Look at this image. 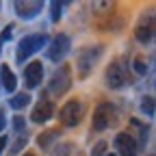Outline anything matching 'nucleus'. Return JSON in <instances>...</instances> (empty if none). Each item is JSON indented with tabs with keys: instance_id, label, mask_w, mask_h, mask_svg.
I'll list each match as a JSON object with an SVG mask.
<instances>
[{
	"instance_id": "obj_22",
	"label": "nucleus",
	"mask_w": 156,
	"mask_h": 156,
	"mask_svg": "<svg viewBox=\"0 0 156 156\" xmlns=\"http://www.w3.org/2000/svg\"><path fill=\"white\" fill-rule=\"evenodd\" d=\"M111 2H95V11L98 13H102V11H111Z\"/></svg>"
},
{
	"instance_id": "obj_27",
	"label": "nucleus",
	"mask_w": 156,
	"mask_h": 156,
	"mask_svg": "<svg viewBox=\"0 0 156 156\" xmlns=\"http://www.w3.org/2000/svg\"><path fill=\"white\" fill-rule=\"evenodd\" d=\"M24 156H37V154H33V152H28V154H24Z\"/></svg>"
},
{
	"instance_id": "obj_19",
	"label": "nucleus",
	"mask_w": 156,
	"mask_h": 156,
	"mask_svg": "<svg viewBox=\"0 0 156 156\" xmlns=\"http://www.w3.org/2000/svg\"><path fill=\"white\" fill-rule=\"evenodd\" d=\"M106 141H98L95 143V147L91 150V156H104V152H106Z\"/></svg>"
},
{
	"instance_id": "obj_23",
	"label": "nucleus",
	"mask_w": 156,
	"mask_h": 156,
	"mask_svg": "<svg viewBox=\"0 0 156 156\" xmlns=\"http://www.w3.org/2000/svg\"><path fill=\"white\" fill-rule=\"evenodd\" d=\"M24 145H26V136H24V139H17V141H15V145H11V152H20Z\"/></svg>"
},
{
	"instance_id": "obj_11",
	"label": "nucleus",
	"mask_w": 156,
	"mask_h": 156,
	"mask_svg": "<svg viewBox=\"0 0 156 156\" xmlns=\"http://www.w3.org/2000/svg\"><path fill=\"white\" fill-rule=\"evenodd\" d=\"M44 9V2L41 0H35V2H15V11L20 17H24V20H30L35 15H39Z\"/></svg>"
},
{
	"instance_id": "obj_3",
	"label": "nucleus",
	"mask_w": 156,
	"mask_h": 156,
	"mask_svg": "<svg viewBox=\"0 0 156 156\" xmlns=\"http://www.w3.org/2000/svg\"><path fill=\"white\" fill-rule=\"evenodd\" d=\"M126 83H128V65H126V61L117 58L106 67V85L111 89H119Z\"/></svg>"
},
{
	"instance_id": "obj_16",
	"label": "nucleus",
	"mask_w": 156,
	"mask_h": 156,
	"mask_svg": "<svg viewBox=\"0 0 156 156\" xmlns=\"http://www.w3.org/2000/svg\"><path fill=\"white\" fill-rule=\"evenodd\" d=\"M141 108H143V113H145V115H150V117L154 115V108H156V104H154V100H152L150 95L141 100Z\"/></svg>"
},
{
	"instance_id": "obj_8",
	"label": "nucleus",
	"mask_w": 156,
	"mask_h": 156,
	"mask_svg": "<svg viewBox=\"0 0 156 156\" xmlns=\"http://www.w3.org/2000/svg\"><path fill=\"white\" fill-rule=\"evenodd\" d=\"M41 78H44V65L39 61H33V63L26 65V69H24V85L28 89L39 87L41 85Z\"/></svg>"
},
{
	"instance_id": "obj_1",
	"label": "nucleus",
	"mask_w": 156,
	"mask_h": 156,
	"mask_svg": "<svg viewBox=\"0 0 156 156\" xmlns=\"http://www.w3.org/2000/svg\"><path fill=\"white\" fill-rule=\"evenodd\" d=\"M48 41V35L37 33V35H26L17 46V63H24V58L33 56L37 50H41Z\"/></svg>"
},
{
	"instance_id": "obj_6",
	"label": "nucleus",
	"mask_w": 156,
	"mask_h": 156,
	"mask_svg": "<svg viewBox=\"0 0 156 156\" xmlns=\"http://www.w3.org/2000/svg\"><path fill=\"white\" fill-rule=\"evenodd\" d=\"M72 69H69V65H63L58 72H54V76H52V80H50V91L54 93V95H63L69 87H72Z\"/></svg>"
},
{
	"instance_id": "obj_14",
	"label": "nucleus",
	"mask_w": 156,
	"mask_h": 156,
	"mask_svg": "<svg viewBox=\"0 0 156 156\" xmlns=\"http://www.w3.org/2000/svg\"><path fill=\"white\" fill-rule=\"evenodd\" d=\"M9 104H11V108H24V106H28L30 104V93H17L15 98L9 100Z\"/></svg>"
},
{
	"instance_id": "obj_21",
	"label": "nucleus",
	"mask_w": 156,
	"mask_h": 156,
	"mask_svg": "<svg viewBox=\"0 0 156 156\" xmlns=\"http://www.w3.org/2000/svg\"><path fill=\"white\" fill-rule=\"evenodd\" d=\"M132 67H134L136 74H145V72H147V65L141 61V58H134V61H132Z\"/></svg>"
},
{
	"instance_id": "obj_4",
	"label": "nucleus",
	"mask_w": 156,
	"mask_h": 156,
	"mask_svg": "<svg viewBox=\"0 0 156 156\" xmlns=\"http://www.w3.org/2000/svg\"><path fill=\"white\" fill-rule=\"evenodd\" d=\"M80 117H83V106L78 100H69L63 104V108L58 111V119H61L63 126L67 128H74L78 122H80Z\"/></svg>"
},
{
	"instance_id": "obj_12",
	"label": "nucleus",
	"mask_w": 156,
	"mask_h": 156,
	"mask_svg": "<svg viewBox=\"0 0 156 156\" xmlns=\"http://www.w3.org/2000/svg\"><path fill=\"white\" fill-rule=\"evenodd\" d=\"M0 78H2V87H5L9 93H13L15 87H17V80H15L13 72L9 69V65H0Z\"/></svg>"
},
{
	"instance_id": "obj_2",
	"label": "nucleus",
	"mask_w": 156,
	"mask_h": 156,
	"mask_svg": "<svg viewBox=\"0 0 156 156\" xmlns=\"http://www.w3.org/2000/svg\"><path fill=\"white\" fill-rule=\"evenodd\" d=\"M102 54V46H89V48H83L78 52V58H76V65H78V74L80 78H87L93 69V65L98 63V58Z\"/></svg>"
},
{
	"instance_id": "obj_25",
	"label": "nucleus",
	"mask_w": 156,
	"mask_h": 156,
	"mask_svg": "<svg viewBox=\"0 0 156 156\" xmlns=\"http://www.w3.org/2000/svg\"><path fill=\"white\" fill-rule=\"evenodd\" d=\"M2 128H5V111L0 108V130H2Z\"/></svg>"
},
{
	"instance_id": "obj_7",
	"label": "nucleus",
	"mask_w": 156,
	"mask_h": 156,
	"mask_svg": "<svg viewBox=\"0 0 156 156\" xmlns=\"http://www.w3.org/2000/svg\"><path fill=\"white\" fill-rule=\"evenodd\" d=\"M69 50V37L67 35H56L48 48V58L50 61H61Z\"/></svg>"
},
{
	"instance_id": "obj_20",
	"label": "nucleus",
	"mask_w": 156,
	"mask_h": 156,
	"mask_svg": "<svg viewBox=\"0 0 156 156\" xmlns=\"http://www.w3.org/2000/svg\"><path fill=\"white\" fill-rule=\"evenodd\" d=\"M13 128H15L17 132L26 128V119H24V117H22V115H15V117H13Z\"/></svg>"
},
{
	"instance_id": "obj_9",
	"label": "nucleus",
	"mask_w": 156,
	"mask_h": 156,
	"mask_svg": "<svg viewBox=\"0 0 156 156\" xmlns=\"http://www.w3.org/2000/svg\"><path fill=\"white\" fill-rule=\"evenodd\" d=\"M115 145L119 150V156H136V141L128 132H119L115 136Z\"/></svg>"
},
{
	"instance_id": "obj_17",
	"label": "nucleus",
	"mask_w": 156,
	"mask_h": 156,
	"mask_svg": "<svg viewBox=\"0 0 156 156\" xmlns=\"http://www.w3.org/2000/svg\"><path fill=\"white\" fill-rule=\"evenodd\" d=\"M52 156H72V143H63V145H58Z\"/></svg>"
},
{
	"instance_id": "obj_15",
	"label": "nucleus",
	"mask_w": 156,
	"mask_h": 156,
	"mask_svg": "<svg viewBox=\"0 0 156 156\" xmlns=\"http://www.w3.org/2000/svg\"><path fill=\"white\" fill-rule=\"evenodd\" d=\"M134 37H136V41H141V44H147L150 41V37H152V28H147V26H136L134 28Z\"/></svg>"
},
{
	"instance_id": "obj_18",
	"label": "nucleus",
	"mask_w": 156,
	"mask_h": 156,
	"mask_svg": "<svg viewBox=\"0 0 156 156\" xmlns=\"http://www.w3.org/2000/svg\"><path fill=\"white\" fill-rule=\"evenodd\" d=\"M50 17H52V22H58V20H61V5L58 2L50 5Z\"/></svg>"
},
{
	"instance_id": "obj_24",
	"label": "nucleus",
	"mask_w": 156,
	"mask_h": 156,
	"mask_svg": "<svg viewBox=\"0 0 156 156\" xmlns=\"http://www.w3.org/2000/svg\"><path fill=\"white\" fill-rule=\"evenodd\" d=\"M11 33H13V28L7 26V28L2 30V35H0V41H9V39H11Z\"/></svg>"
},
{
	"instance_id": "obj_26",
	"label": "nucleus",
	"mask_w": 156,
	"mask_h": 156,
	"mask_svg": "<svg viewBox=\"0 0 156 156\" xmlns=\"http://www.w3.org/2000/svg\"><path fill=\"white\" fill-rule=\"evenodd\" d=\"M5 145H7V136H0V154H2Z\"/></svg>"
},
{
	"instance_id": "obj_28",
	"label": "nucleus",
	"mask_w": 156,
	"mask_h": 156,
	"mask_svg": "<svg viewBox=\"0 0 156 156\" xmlns=\"http://www.w3.org/2000/svg\"><path fill=\"white\" fill-rule=\"evenodd\" d=\"M104 156H115V154H113V152H111V154H104Z\"/></svg>"
},
{
	"instance_id": "obj_13",
	"label": "nucleus",
	"mask_w": 156,
	"mask_h": 156,
	"mask_svg": "<svg viewBox=\"0 0 156 156\" xmlns=\"http://www.w3.org/2000/svg\"><path fill=\"white\" fill-rule=\"evenodd\" d=\"M58 134H61V132H58L56 128L41 132V134L37 136V143H39V147H50V145H52V143H54V141L58 139Z\"/></svg>"
},
{
	"instance_id": "obj_5",
	"label": "nucleus",
	"mask_w": 156,
	"mask_h": 156,
	"mask_svg": "<svg viewBox=\"0 0 156 156\" xmlns=\"http://www.w3.org/2000/svg\"><path fill=\"white\" fill-rule=\"evenodd\" d=\"M111 119H113V104L108 102H102L98 104V108L93 111V119H91V128L95 132H102L111 126Z\"/></svg>"
},
{
	"instance_id": "obj_10",
	"label": "nucleus",
	"mask_w": 156,
	"mask_h": 156,
	"mask_svg": "<svg viewBox=\"0 0 156 156\" xmlns=\"http://www.w3.org/2000/svg\"><path fill=\"white\" fill-rule=\"evenodd\" d=\"M54 115V104L52 102H48V100H41L37 106H35V111H33V122L35 124H46L50 117Z\"/></svg>"
}]
</instances>
